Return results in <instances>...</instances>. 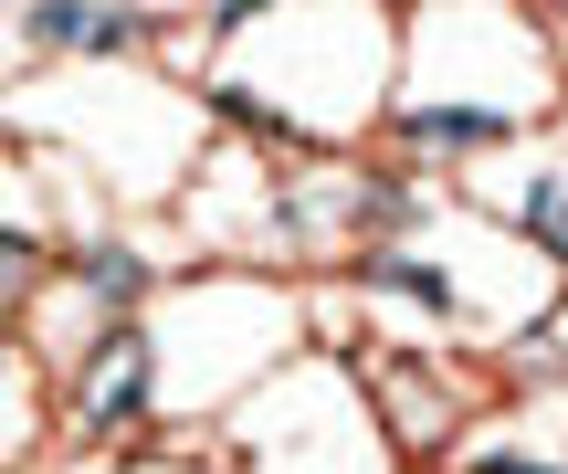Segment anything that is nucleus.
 I'll return each mask as SVG.
<instances>
[{
  "label": "nucleus",
  "mask_w": 568,
  "mask_h": 474,
  "mask_svg": "<svg viewBox=\"0 0 568 474\" xmlns=\"http://www.w3.org/2000/svg\"><path fill=\"white\" fill-rule=\"evenodd\" d=\"M558 11H568V0H558Z\"/></svg>",
  "instance_id": "obj_7"
},
{
  "label": "nucleus",
  "mask_w": 568,
  "mask_h": 474,
  "mask_svg": "<svg viewBox=\"0 0 568 474\" xmlns=\"http://www.w3.org/2000/svg\"><path fill=\"white\" fill-rule=\"evenodd\" d=\"M84 285H95L105 306H138V295H148V274H138V253H116V243H105L95 264H84Z\"/></svg>",
  "instance_id": "obj_5"
},
{
  "label": "nucleus",
  "mask_w": 568,
  "mask_h": 474,
  "mask_svg": "<svg viewBox=\"0 0 568 474\" xmlns=\"http://www.w3.org/2000/svg\"><path fill=\"white\" fill-rule=\"evenodd\" d=\"M32 32L63 42V53H116V42H138V11H116V0H42Z\"/></svg>",
  "instance_id": "obj_2"
},
{
  "label": "nucleus",
  "mask_w": 568,
  "mask_h": 474,
  "mask_svg": "<svg viewBox=\"0 0 568 474\" xmlns=\"http://www.w3.org/2000/svg\"><path fill=\"white\" fill-rule=\"evenodd\" d=\"M516 222H527L548 253H568V180H537L527 201H516Z\"/></svg>",
  "instance_id": "obj_4"
},
{
  "label": "nucleus",
  "mask_w": 568,
  "mask_h": 474,
  "mask_svg": "<svg viewBox=\"0 0 568 474\" xmlns=\"http://www.w3.org/2000/svg\"><path fill=\"white\" fill-rule=\"evenodd\" d=\"M410 138L422 148H485V138H506V117H485V105H422Z\"/></svg>",
  "instance_id": "obj_3"
},
{
  "label": "nucleus",
  "mask_w": 568,
  "mask_h": 474,
  "mask_svg": "<svg viewBox=\"0 0 568 474\" xmlns=\"http://www.w3.org/2000/svg\"><path fill=\"white\" fill-rule=\"evenodd\" d=\"M379 274H389V285H400V295H422V306H432V316H443V306H453V285H443V274H432V264H379Z\"/></svg>",
  "instance_id": "obj_6"
},
{
  "label": "nucleus",
  "mask_w": 568,
  "mask_h": 474,
  "mask_svg": "<svg viewBox=\"0 0 568 474\" xmlns=\"http://www.w3.org/2000/svg\"><path fill=\"white\" fill-rule=\"evenodd\" d=\"M138 401H148V349L116 327L95 359H84V380H74V422H95V433H105V422H126Z\"/></svg>",
  "instance_id": "obj_1"
}]
</instances>
